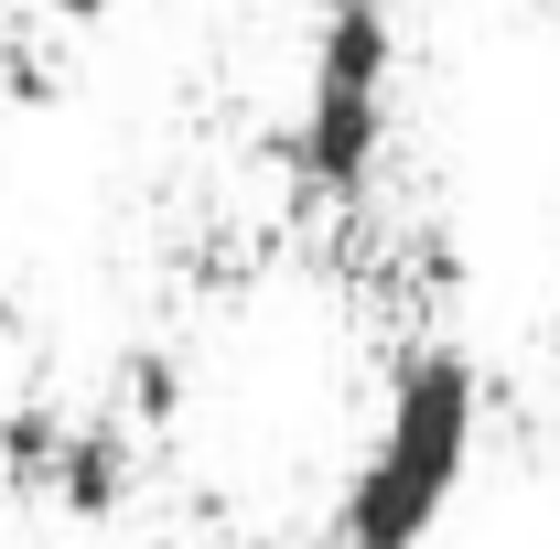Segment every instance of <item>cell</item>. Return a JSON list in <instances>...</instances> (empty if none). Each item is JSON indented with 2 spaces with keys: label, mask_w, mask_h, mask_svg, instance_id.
<instances>
[{
  "label": "cell",
  "mask_w": 560,
  "mask_h": 549,
  "mask_svg": "<svg viewBox=\"0 0 560 549\" xmlns=\"http://www.w3.org/2000/svg\"><path fill=\"white\" fill-rule=\"evenodd\" d=\"M130 475H140V453H130V420H66V442H55V506L66 517H119L130 506Z\"/></svg>",
  "instance_id": "obj_3"
},
{
  "label": "cell",
  "mask_w": 560,
  "mask_h": 549,
  "mask_svg": "<svg viewBox=\"0 0 560 549\" xmlns=\"http://www.w3.org/2000/svg\"><path fill=\"white\" fill-rule=\"evenodd\" d=\"M55 11H66V22H97V11H108V0H55Z\"/></svg>",
  "instance_id": "obj_7"
},
{
  "label": "cell",
  "mask_w": 560,
  "mask_h": 549,
  "mask_svg": "<svg viewBox=\"0 0 560 549\" xmlns=\"http://www.w3.org/2000/svg\"><path fill=\"white\" fill-rule=\"evenodd\" d=\"M119 399H130L140 431H173V420H184V355H173V344H130V366H119Z\"/></svg>",
  "instance_id": "obj_4"
},
{
  "label": "cell",
  "mask_w": 560,
  "mask_h": 549,
  "mask_svg": "<svg viewBox=\"0 0 560 549\" xmlns=\"http://www.w3.org/2000/svg\"><path fill=\"white\" fill-rule=\"evenodd\" d=\"M55 442H66V410H55V399L0 410V475H11V484H44V475H55Z\"/></svg>",
  "instance_id": "obj_5"
},
{
  "label": "cell",
  "mask_w": 560,
  "mask_h": 549,
  "mask_svg": "<svg viewBox=\"0 0 560 549\" xmlns=\"http://www.w3.org/2000/svg\"><path fill=\"white\" fill-rule=\"evenodd\" d=\"M0 97H22V108H55V97H66V66H55L44 44H0Z\"/></svg>",
  "instance_id": "obj_6"
},
{
  "label": "cell",
  "mask_w": 560,
  "mask_h": 549,
  "mask_svg": "<svg viewBox=\"0 0 560 549\" xmlns=\"http://www.w3.org/2000/svg\"><path fill=\"white\" fill-rule=\"evenodd\" d=\"M388 66H399V22H388V0H324L302 119L280 130L291 173H302L313 195H366L377 140H388Z\"/></svg>",
  "instance_id": "obj_2"
},
{
  "label": "cell",
  "mask_w": 560,
  "mask_h": 549,
  "mask_svg": "<svg viewBox=\"0 0 560 549\" xmlns=\"http://www.w3.org/2000/svg\"><path fill=\"white\" fill-rule=\"evenodd\" d=\"M475 410H486V377L464 344H410L399 377H388V420H377V453L346 475V506L335 528L346 549H420L442 495L464 484V453H475Z\"/></svg>",
  "instance_id": "obj_1"
}]
</instances>
